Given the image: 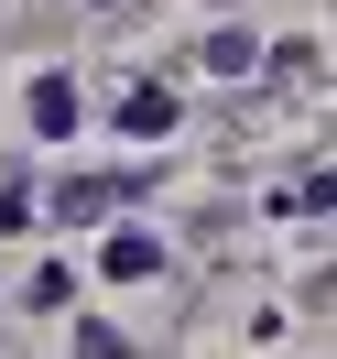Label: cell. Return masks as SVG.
Listing matches in <instances>:
<instances>
[{
	"mask_svg": "<svg viewBox=\"0 0 337 359\" xmlns=\"http://www.w3.org/2000/svg\"><path fill=\"white\" fill-rule=\"evenodd\" d=\"M207 66H218V76H240V66H261V44H250V33H218V44H207Z\"/></svg>",
	"mask_w": 337,
	"mask_h": 359,
	"instance_id": "cell-5",
	"label": "cell"
},
{
	"mask_svg": "<svg viewBox=\"0 0 337 359\" xmlns=\"http://www.w3.org/2000/svg\"><path fill=\"white\" fill-rule=\"evenodd\" d=\"M131 185H142V175H88V185H66L55 207H66V218H98V207H120Z\"/></svg>",
	"mask_w": 337,
	"mask_h": 359,
	"instance_id": "cell-4",
	"label": "cell"
},
{
	"mask_svg": "<svg viewBox=\"0 0 337 359\" xmlns=\"http://www.w3.org/2000/svg\"><path fill=\"white\" fill-rule=\"evenodd\" d=\"M33 131H44V142L76 131V88H66V76H44V88H33Z\"/></svg>",
	"mask_w": 337,
	"mask_h": 359,
	"instance_id": "cell-3",
	"label": "cell"
},
{
	"mask_svg": "<svg viewBox=\"0 0 337 359\" xmlns=\"http://www.w3.org/2000/svg\"><path fill=\"white\" fill-rule=\"evenodd\" d=\"M174 120H185V98H174V88H131V98H120V131H131V142H163Z\"/></svg>",
	"mask_w": 337,
	"mask_h": 359,
	"instance_id": "cell-1",
	"label": "cell"
},
{
	"mask_svg": "<svg viewBox=\"0 0 337 359\" xmlns=\"http://www.w3.org/2000/svg\"><path fill=\"white\" fill-rule=\"evenodd\" d=\"M98 262H109V272H120V283H153V272H163V250H153V240H142V229H120V240H109V250H98Z\"/></svg>",
	"mask_w": 337,
	"mask_h": 359,
	"instance_id": "cell-2",
	"label": "cell"
}]
</instances>
